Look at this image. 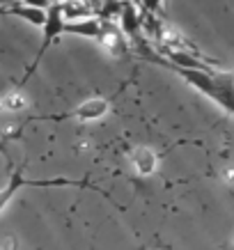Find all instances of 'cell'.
Here are the masks:
<instances>
[{
    "mask_svg": "<svg viewBox=\"0 0 234 250\" xmlns=\"http://www.w3.org/2000/svg\"><path fill=\"white\" fill-rule=\"evenodd\" d=\"M131 163H133V170H136L140 177H149L154 170H156V163H159V156L154 154V149L149 147H138L131 154Z\"/></svg>",
    "mask_w": 234,
    "mask_h": 250,
    "instance_id": "cell-7",
    "label": "cell"
},
{
    "mask_svg": "<svg viewBox=\"0 0 234 250\" xmlns=\"http://www.w3.org/2000/svg\"><path fill=\"white\" fill-rule=\"evenodd\" d=\"M99 42L106 46L110 53H122L124 48H127V42H124V35H122V30L117 28V25H113V23H101V35H99Z\"/></svg>",
    "mask_w": 234,
    "mask_h": 250,
    "instance_id": "cell-8",
    "label": "cell"
},
{
    "mask_svg": "<svg viewBox=\"0 0 234 250\" xmlns=\"http://www.w3.org/2000/svg\"><path fill=\"white\" fill-rule=\"evenodd\" d=\"M0 14L5 16H19L25 23H30L35 28H42L46 21V9H37V7H28V5H21V2H14V5H7V7L0 9Z\"/></svg>",
    "mask_w": 234,
    "mask_h": 250,
    "instance_id": "cell-6",
    "label": "cell"
},
{
    "mask_svg": "<svg viewBox=\"0 0 234 250\" xmlns=\"http://www.w3.org/2000/svg\"><path fill=\"white\" fill-rule=\"evenodd\" d=\"M128 2H136V0H128Z\"/></svg>",
    "mask_w": 234,
    "mask_h": 250,
    "instance_id": "cell-14",
    "label": "cell"
},
{
    "mask_svg": "<svg viewBox=\"0 0 234 250\" xmlns=\"http://www.w3.org/2000/svg\"><path fill=\"white\" fill-rule=\"evenodd\" d=\"M64 23L67 21H64V14H62V2H51V7L46 9V21H44V25H42V44H39V51H37V55H35V60L30 62V67L25 69L19 87L30 81V76L37 71L39 64H42V60H44L46 51L51 48V44H55V42L60 39V35H64Z\"/></svg>",
    "mask_w": 234,
    "mask_h": 250,
    "instance_id": "cell-1",
    "label": "cell"
},
{
    "mask_svg": "<svg viewBox=\"0 0 234 250\" xmlns=\"http://www.w3.org/2000/svg\"><path fill=\"white\" fill-rule=\"evenodd\" d=\"M140 2H143V0H140Z\"/></svg>",
    "mask_w": 234,
    "mask_h": 250,
    "instance_id": "cell-15",
    "label": "cell"
},
{
    "mask_svg": "<svg viewBox=\"0 0 234 250\" xmlns=\"http://www.w3.org/2000/svg\"><path fill=\"white\" fill-rule=\"evenodd\" d=\"M21 5L37 7V9H48V7H51V0H21Z\"/></svg>",
    "mask_w": 234,
    "mask_h": 250,
    "instance_id": "cell-9",
    "label": "cell"
},
{
    "mask_svg": "<svg viewBox=\"0 0 234 250\" xmlns=\"http://www.w3.org/2000/svg\"><path fill=\"white\" fill-rule=\"evenodd\" d=\"M117 16H120V30H122V35L136 42L138 35H140V28H143V19H140V12L136 9V2L122 0L120 9H117Z\"/></svg>",
    "mask_w": 234,
    "mask_h": 250,
    "instance_id": "cell-3",
    "label": "cell"
},
{
    "mask_svg": "<svg viewBox=\"0 0 234 250\" xmlns=\"http://www.w3.org/2000/svg\"><path fill=\"white\" fill-rule=\"evenodd\" d=\"M58 2H83V0H58Z\"/></svg>",
    "mask_w": 234,
    "mask_h": 250,
    "instance_id": "cell-13",
    "label": "cell"
},
{
    "mask_svg": "<svg viewBox=\"0 0 234 250\" xmlns=\"http://www.w3.org/2000/svg\"><path fill=\"white\" fill-rule=\"evenodd\" d=\"M67 184H71V186H81L83 182H78V179H25L23 167H19V170L12 172L9 182L0 188V213H2V209L12 202V197H14L23 186H67Z\"/></svg>",
    "mask_w": 234,
    "mask_h": 250,
    "instance_id": "cell-2",
    "label": "cell"
},
{
    "mask_svg": "<svg viewBox=\"0 0 234 250\" xmlns=\"http://www.w3.org/2000/svg\"><path fill=\"white\" fill-rule=\"evenodd\" d=\"M7 5H14V0H0V9L7 7Z\"/></svg>",
    "mask_w": 234,
    "mask_h": 250,
    "instance_id": "cell-12",
    "label": "cell"
},
{
    "mask_svg": "<svg viewBox=\"0 0 234 250\" xmlns=\"http://www.w3.org/2000/svg\"><path fill=\"white\" fill-rule=\"evenodd\" d=\"M161 2H163V0H143V7H145V12L154 14V12L161 7Z\"/></svg>",
    "mask_w": 234,
    "mask_h": 250,
    "instance_id": "cell-10",
    "label": "cell"
},
{
    "mask_svg": "<svg viewBox=\"0 0 234 250\" xmlns=\"http://www.w3.org/2000/svg\"><path fill=\"white\" fill-rule=\"evenodd\" d=\"M101 19L90 16V19H81V21H67L64 23V35H76V37H87L99 39L101 35Z\"/></svg>",
    "mask_w": 234,
    "mask_h": 250,
    "instance_id": "cell-5",
    "label": "cell"
},
{
    "mask_svg": "<svg viewBox=\"0 0 234 250\" xmlns=\"http://www.w3.org/2000/svg\"><path fill=\"white\" fill-rule=\"evenodd\" d=\"M0 250H16V239L14 236H7L5 241H0Z\"/></svg>",
    "mask_w": 234,
    "mask_h": 250,
    "instance_id": "cell-11",
    "label": "cell"
},
{
    "mask_svg": "<svg viewBox=\"0 0 234 250\" xmlns=\"http://www.w3.org/2000/svg\"><path fill=\"white\" fill-rule=\"evenodd\" d=\"M110 110V101L104 97H92L87 101H83L81 106L74 108L71 117H76L78 122H94V120H101L104 115H108Z\"/></svg>",
    "mask_w": 234,
    "mask_h": 250,
    "instance_id": "cell-4",
    "label": "cell"
}]
</instances>
